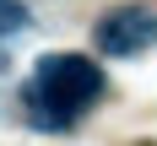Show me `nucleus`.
<instances>
[{"mask_svg":"<svg viewBox=\"0 0 157 146\" xmlns=\"http://www.w3.org/2000/svg\"><path fill=\"white\" fill-rule=\"evenodd\" d=\"M98 92H103V70L87 54H44L33 70V87H27V108L38 125L65 130L71 119H81V108Z\"/></svg>","mask_w":157,"mask_h":146,"instance_id":"nucleus-1","label":"nucleus"},{"mask_svg":"<svg viewBox=\"0 0 157 146\" xmlns=\"http://www.w3.org/2000/svg\"><path fill=\"white\" fill-rule=\"evenodd\" d=\"M157 43V16L152 11H114L98 22V49L103 54H136Z\"/></svg>","mask_w":157,"mask_h":146,"instance_id":"nucleus-2","label":"nucleus"},{"mask_svg":"<svg viewBox=\"0 0 157 146\" xmlns=\"http://www.w3.org/2000/svg\"><path fill=\"white\" fill-rule=\"evenodd\" d=\"M27 27V6H22V0H0V38H6V32H22Z\"/></svg>","mask_w":157,"mask_h":146,"instance_id":"nucleus-3","label":"nucleus"}]
</instances>
